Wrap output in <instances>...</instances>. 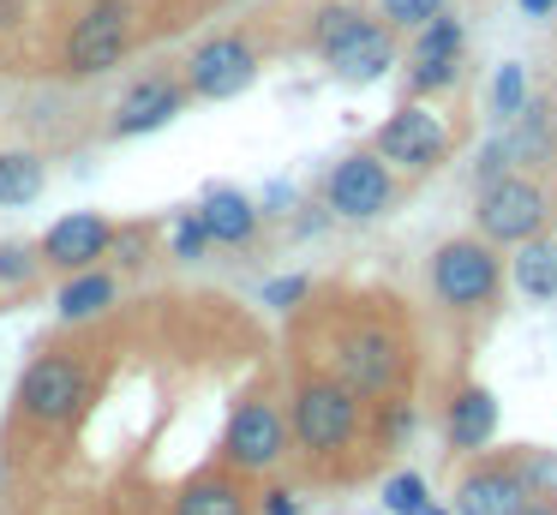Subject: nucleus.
<instances>
[{"mask_svg":"<svg viewBox=\"0 0 557 515\" xmlns=\"http://www.w3.org/2000/svg\"><path fill=\"white\" fill-rule=\"evenodd\" d=\"M545 192L533 186V180H492V186H480V210H473V222H480L485 240H497V246H521V240H533L545 228Z\"/></svg>","mask_w":557,"mask_h":515,"instance_id":"f257e3e1","label":"nucleus"},{"mask_svg":"<svg viewBox=\"0 0 557 515\" xmlns=\"http://www.w3.org/2000/svg\"><path fill=\"white\" fill-rule=\"evenodd\" d=\"M432 287L444 306H485V299L497 294V258L480 246V240H449V246H437L432 258Z\"/></svg>","mask_w":557,"mask_h":515,"instance_id":"f03ea898","label":"nucleus"},{"mask_svg":"<svg viewBox=\"0 0 557 515\" xmlns=\"http://www.w3.org/2000/svg\"><path fill=\"white\" fill-rule=\"evenodd\" d=\"M360 426V407H354L348 383H306L294 395V438L306 450H342Z\"/></svg>","mask_w":557,"mask_h":515,"instance_id":"7ed1b4c3","label":"nucleus"},{"mask_svg":"<svg viewBox=\"0 0 557 515\" xmlns=\"http://www.w3.org/2000/svg\"><path fill=\"white\" fill-rule=\"evenodd\" d=\"M126 54V0H97L66 36V72L73 78H97Z\"/></svg>","mask_w":557,"mask_h":515,"instance_id":"20e7f679","label":"nucleus"},{"mask_svg":"<svg viewBox=\"0 0 557 515\" xmlns=\"http://www.w3.org/2000/svg\"><path fill=\"white\" fill-rule=\"evenodd\" d=\"M85 371L73 366V359L49 354L37 359V366L25 371V383H18V402H25L30 419H73L78 407H85Z\"/></svg>","mask_w":557,"mask_h":515,"instance_id":"39448f33","label":"nucleus"},{"mask_svg":"<svg viewBox=\"0 0 557 515\" xmlns=\"http://www.w3.org/2000/svg\"><path fill=\"white\" fill-rule=\"evenodd\" d=\"M258 60L252 48L240 42V36H216V42H205L193 54V66H186V84H193V96H210V102H228V96H240L246 84H252Z\"/></svg>","mask_w":557,"mask_h":515,"instance_id":"423d86ee","label":"nucleus"},{"mask_svg":"<svg viewBox=\"0 0 557 515\" xmlns=\"http://www.w3.org/2000/svg\"><path fill=\"white\" fill-rule=\"evenodd\" d=\"M389 204V168L384 156H348V162H336V174H330V210L348 216V222H372V216H384Z\"/></svg>","mask_w":557,"mask_h":515,"instance_id":"0eeeda50","label":"nucleus"},{"mask_svg":"<svg viewBox=\"0 0 557 515\" xmlns=\"http://www.w3.org/2000/svg\"><path fill=\"white\" fill-rule=\"evenodd\" d=\"M444 144H449V132L432 108H401V114H389L377 126V156L401 168H432L444 156Z\"/></svg>","mask_w":557,"mask_h":515,"instance_id":"6e6552de","label":"nucleus"},{"mask_svg":"<svg viewBox=\"0 0 557 515\" xmlns=\"http://www.w3.org/2000/svg\"><path fill=\"white\" fill-rule=\"evenodd\" d=\"M456 60H461V24L456 19H425L420 24V36H413V48H408V78H413V90H444V84H456Z\"/></svg>","mask_w":557,"mask_h":515,"instance_id":"1a4fd4ad","label":"nucleus"},{"mask_svg":"<svg viewBox=\"0 0 557 515\" xmlns=\"http://www.w3.org/2000/svg\"><path fill=\"white\" fill-rule=\"evenodd\" d=\"M109 246H114V228L102 222V216L78 210V216H61V222L49 228V240H42V258L61 263V270H90V263H97Z\"/></svg>","mask_w":557,"mask_h":515,"instance_id":"9d476101","label":"nucleus"},{"mask_svg":"<svg viewBox=\"0 0 557 515\" xmlns=\"http://www.w3.org/2000/svg\"><path fill=\"white\" fill-rule=\"evenodd\" d=\"M396 371H401V354H396V335H384V330H360L348 347H342V378H348V390H360V395L389 390Z\"/></svg>","mask_w":557,"mask_h":515,"instance_id":"9b49d317","label":"nucleus"},{"mask_svg":"<svg viewBox=\"0 0 557 515\" xmlns=\"http://www.w3.org/2000/svg\"><path fill=\"white\" fill-rule=\"evenodd\" d=\"M528 510V479L516 467H480L456 486V515H521Z\"/></svg>","mask_w":557,"mask_h":515,"instance_id":"f8f14e48","label":"nucleus"},{"mask_svg":"<svg viewBox=\"0 0 557 515\" xmlns=\"http://www.w3.org/2000/svg\"><path fill=\"white\" fill-rule=\"evenodd\" d=\"M282 455V419L276 407L246 402L240 414L228 419V462L234 467H270Z\"/></svg>","mask_w":557,"mask_h":515,"instance_id":"ddd939ff","label":"nucleus"},{"mask_svg":"<svg viewBox=\"0 0 557 515\" xmlns=\"http://www.w3.org/2000/svg\"><path fill=\"white\" fill-rule=\"evenodd\" d=\"M330 66L342 72L348 84H372V78H384L389 66H396V42H389V30L377 19H366L360 30L348 36V42L336 48V54H324Z\"/></svg>","mask_w":557,"mask_h":515,"instance_id":"4468645a","label":"nucleus"},{"mask_svg":"<svg viewBox=\"0 0 557 515\" xmlns=\"http://www.w3.org/2000/svg\"><path fill=\"white\" fill-rule=\"evenodd\" d=\"M181 84H169V78H150V84H138L133 96L121 102V114H114V132L121 138H133V132H157V126H169L174 114H181Z\"/></svg>","mask_w":557,"mask_h":515,"instance_id":"2eb2a0df","label":"nucleus"},{"mask_svg":"<svg viewBox=\"0 0 557 515\" xmlns=\"http://www.w3.org/2000/svg\"><path fill=\"white\" fill-rule=\"evenodd\" d=\"M492 431H497L492 390H461L456 402H449V443H456V450H485Z\"/></svg>","mask_w":557,"mask_h":515,"instance_id":"dca6fc26","label":"nucleus"},{"mask_svg":"<svg viewBox=\"0 0 557 515\" xmlns=\"http://www.w3.org/2000/svg\"><path fill=\"white\" fill-rule=\"evenodd\" d=\"M509 275H516V287L528 299H557V240H540V234L521 240Z\"/></svg>","mask_w":557,"mask_h":515,"instance_id":"f3484780","label":"nucleus"},{"mask_svg":"<svg viewBox=\"0 0 557 515\" xmlns=\"http://www.w3.org/2000/svg\"><path fill=\"white\" fill-rule=\"evenodd\" d=\"M198 216H205L210 240H222V246H240V240H252V228H258V210L240 198V192H228V186L210 192L205 210H198Z\"/></svg>","mask_w":557,"mask_h":515,"instance_id":"a211bd4d","label":"nucleus"},{"mask_svg":"<svg viewBox=\"0 0 557 515\" xmlns=\"http://www.w3.org/2000/svg\"><path fill=\"white\" fill-rule=\"evenodd\" d=\"M509 156L516 162H545L552 156V126H545V108L540 102H521V114H516V132H509Z\"/></svg>","mask_w":557,"mask_h":515,"instance_id":"6ab92c4d","label":"nucleus"},{"mask_svg":"<svg viewBox=\"0 0 557 515\" xmlns=\"http://www.w3.org/2000/svg\"><path fill=\"white\" fill-rule=\"evenodd\" d=\"M42 192L37 156H0V204H30Z\"/></svg>","mask_w":557,"mask_h":515,"instance_id":"aec40b11","label":"nucleus"},{"mask_svg":"<svg viewBox=\"0 0 557 515\" xmlns=\"http://www.w3.org/2000/svg\"><path fill=\"white\" fill-rule=\"evenodd\" d=\"M174 515H246V498L234 486H222V479H205V486L186 491Z\"/></svg>","mask_w":557,"mask_h":515,"instance_id":"412c9836","label":"nucleus"},{"mask_svg":"<svg viewBox=\"0 0 557 515\" xmlns=\"http://www.w3.org/2000/svg\"><path fill=\"white\" fill-rule=\"evenodd\" d=\"M114 299V282L109 275H78V282H66L61 287V318H90V311H102Z\"/></svg>","mask_w":557,"mask_h":515,"instance_id":"4be33fe9","label":"nucleus"},{"mask_svg":"<svg viewBox=\"0 0 557 515\" xmlns=\"http://www.w3.org/2000/svg\"><path fill=\"white\" fill-rule=\"evenodd\" d=\"M360 24H366V12H360V7H342V0H336V7H324V12H318V24H312L318 54H336V48L348 42V36L360 30Z\"/></svg>","mask_w":557,"mask_h":515,"instance_id":"5701e85b","label":"nucleus"},{"mask_svg":"<svg viewBox=\"0 0 557 515\" xmlns=\"http://www.w3.org/2000/svg\"><path fill=\"white\" fill-rule=\"evenodd\" d=\"M492 102H497V114H504V120H516V114H521V102H528V78H521L516 60H504V66H497V78H492Z\"/></svg>","mask_w":557,"mask_h":515,"instance_id":"b1692460","label":"nucleus"},{"mask_svg":"<svg viewBox=\"0 0 557 515\" xmlns=\"http://www.w3.org/2000/svg\"><path fill=\"white\" fill-rule=\"evenodd\" d=\"M384 503H389V515H420L425 510V479L420 474H396L384 486Z\"/></svg>","mask_w":557,"mask_h":515,"instance_id":"393cba45","label":"nucleus"},{"mask_svg":"<svg viewBox=\"0 0 557 515\" xmlns=\"http://www.w3.org/2000/svg\"><path fill=\"white\" fill-rule=\"evenodd\" d=\"M444 12V0H384V19L401 24V30H420L425 19H437Z\"/></svg>","mask_w":557,"mask_h":515,"instance_id":"a878e982","label":"nucleus"},{"mask_svg":"<svg viewBox=\"0 0 557 515\" xmlns=\"http://www.w3.org/2000/svg\"><path fill=\"white\" fill-rule=\"evenodd\" d=\"M205 246H210L205 216H181V222H174V258H198Z\"/></svg>","mask_w":557,"mask_h":515,"instance_id":"bb28decb","label":"nucleus"},{"mask_svg":"<svg viewBox=\"0 0 557 515\" xmlns=\"http://www.w3.org/2000/svg\"><path fill=\"white\" fill-rule=\"evenodd\" d=\"M30 270H37L30 246H0V282H30Z\"/></svg>","mask_w":557,"mask_h":515,"instance_id":"cd10ccee","label":"nucleus"},{"mask_svg":"<svg viewBox=\"0 0 557 515\" xmlns=\"http://www.w3.org/2000/svg\"><path fill=\"white\" fill-rule=\"evenodd\" d=\"M294 299H306V275H282V282L264 287V306H276V311H288Z\"/></svg>","mask_w":557,"mask_h":515,"instance_id":"c85d7f7f","label":"nucleus"},{"mask_svg":"<svg viewBox=\"0 0 557 515\" xmlns=\"http://www.w3.org/2000/svg\"><path fill=\"white\" fill-rule=\"evenodd\" d=\"M264 510H270V515H300V503H294V491H270Z\"/></svg>","mask_w":557,"mask_h":515,"instance_id":"c756f323","label":"nucleus"},{"mask_svg":"<svg viewBox=\"0 0 557 515\" xmlns=\"http://www.w3.org/2000/svg\"><path fill=\"white\" fill-rule=\"evenodd\" d=\"M114 246H121V258H126V263H133V258H138V252H145V234H138V228H133V234H121V240H114Z\"/></svg>","mask_w":557,"mask_h":515,"instance_id":"7c9ffc66","label":"nucleus"},{"mask_svg":"<svg viewBox=\"0 0 557 515\" xmlns=\"http://www.w3.org/2000/svg\"><path fill=\"white\" fill-rule=\"evenodd\" d=\"M521 12H528V19H552L557 0H521Z\"/></svg>","mask_w":557,"mask_h":515,"instance_id":"2f4dec72","label":"nucleus"},{"mask_svg":"<svg viewBox=\"0 0 557 515\" xmlns=\"http://www.w3.org/2000/svg\"><path fill=\"white\" fill-rule=\"evenodd\" d=\"M521 515H557V503H528Z\"/></svg>","mask_w":557,"mask_h":515,"instance_id":"473e14b6","label":"nucleus"},{"mask_svg":"<svg viewBox=\"0 0 557 515\" xmlns=\"http://www.w3.org/2000/svg\"><path fill=\"white\" fill-rule=\"evenodd\" d=\"M420 515H444V510H432V503H425V510H420Z\"/></svg>","mask_w":557,"mask_h":515,"instance_id":"72a5a7b5","label":"nucleus"}]
</instances>
